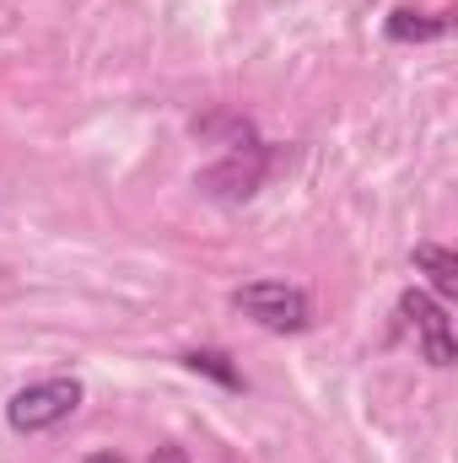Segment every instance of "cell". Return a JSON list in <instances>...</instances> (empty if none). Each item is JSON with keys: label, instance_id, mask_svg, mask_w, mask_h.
<instances>
[{"label": "cell", "instance_id": "cell-1", "mask_svg": "<svg viewBox=\"0 0 458 463\" xmlns=\"http://www.w3.org/2000/svg\"><path fill=\"white\" fill-rule=\"evenodd\" d=\"M81 383L76 377H43V383H27L22 393H11L5 404V426L16 437H43L54 426H65L76 410H81Z\"/></svg>", "mask_w": 458, "mask_h": 463}, {"label": "cell", "instance_id": "cell-2", "mask_svg": "<svg viewBox=\"0 0 458 463\" xmlns=\"http://www.w3.org/2000/svg\"><path fill=\"white\" fill-rule=\"evenodd\" d=\"M232 307L243 318H253L259 329L270 335H302L313 324V302L302 286H286V280H248L232 291Z\"/></svg>", "mask_w": 458, "mask_h": 463}, {"label": "cell", "instance_id": "cell-3", "mask_svg": "<svg viewBox=\"0 0 458 463\" xmlns=\"http://www.w3.org/2000/svg\"><path fill=\"white\" fill-rule=\"evenodd\" d=\"M270 167H275V146L248 140V146L227 151L216 167H205L195 184H200L211 200H253V194H259V184L270 178Z\"/></svg>", "mask_w": 458, "mask_h": 463}, {"label": "cell", "instance_id": "cell-4", "mask_svg": "<svg viewBox=\"0 0 458 463\" xmlns=\"http://www.w3.org/2000/svg\"><path fill=\"white\" fill-rule=\"evenodd\" d=\"M399 313H405V324L421 335V355L432 361V366H453V329H448V313L426 297V291H405L399 297Z\"/></svg>", "mask_w": 458, "mask_h": 463}, {"label": "cell", "instance_id": "cell-5", "mask_svg": "<svg viewBox=\"0 0 458 463\" xmlns=\"http://www.w3.org/2000/svg\"><path fill=\"white\" fill-rule=\"evenodd\" d=\"M448 27H453L448 11H415V5H399V11L383 22V33H388L394 43H432V38H443Z\"/></svg>", "mask_w": 458, "mask_h": 463}, {"label": "cell", "instance_id": "cell-6", "mask_svg": "<svg viewBox=\"0 0 458 463\" xmlns=\"http://www.w3.org/2000/svg\"><path fill=\"white\" fill-rule=\"evenodd\" d=\"M415 269L432 280V291H437V297H453V291H458L453 248H443V242H415Z\"/></svg>", "mask_w": 458, "mask_h": 463}, {"label": "cell", "instance_id": "cell-7", "mask_svg": "<svg viewBox=\"0 0 458 463\" xmlns=\"http://www.w3.org/2000/svg\"><path fill=\"white\" fill-rule=\"evenodd\" d=\"M184 366H189V372H200V377H211V383H222V388H243V372L232 366L227 350H189V355H184Z\"/></svg>", "mask_w": 458, "mask_h": 463}, {"label": "cell", "instance_id": "cell-8", "mask_svg": "<svg viewBox=\"0 0 458 463\" xmlns=\"http://www.w3.org/2000/svg\"><path fill=\"white\" fill-rule=\"evenodd\" d=\"M195 135H227L232 151H237V146H248V140H253V124H248V118H237V114H205V118H195Z\"/></svg>", "mask_w": 458, "mask_h": 463}, {"label": "cell", "instance_id": "cell-9", "mask_svg": "<svg viewBox=\"0 0 458 463\" xmlns=\"http://www.w3.org/2000/svg\"><path fill=\"white\" fill-rule=\"evenodd\" d=\"M146 463H189V453L167 442V448H157V453H151V458H146Z\"/></svg>", "mask_w": 458, "mask_h": 463}, {"label": "cell", "instance_id": "cell-10", "mask_svg": "<svg viewBox=\"0 0 458 463\" xmlns=\"http://www.w3.org/2000/svg\"><path fill=\"white\" fill-rule=\"evenodd\" d=\"M81 463H124V453H114V448H103V453H87Z\"/></svg>", "mask_w": 458, "mask_h": 463}]
</instances>
